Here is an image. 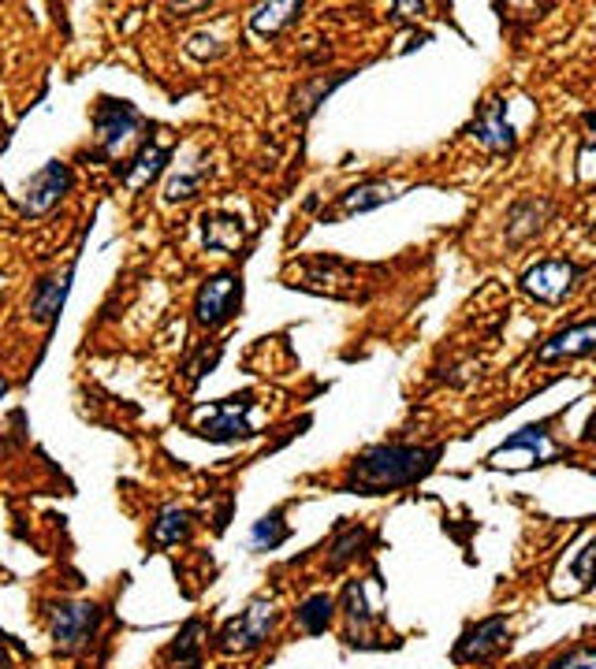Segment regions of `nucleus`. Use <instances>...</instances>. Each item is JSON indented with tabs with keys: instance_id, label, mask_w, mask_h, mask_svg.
<instances>
[{
	"instance_id": "f257e3e1",
	"label": "nucleus",
	"mask_w": 596,
	"mask_h": 669,
	"mask_svg": "<svg viewBox=\"0 0 596 669\" xmlns=\"http://www.w3.org/2000/svg\"><path fill=\"white\" fill-rule=\"evenodd\" d=\"M444 447H403V442H380L369 447L350 461L344 491L355 495H388V491H403L418 480H425L436 469Z\"/></svg>"
},
{
	"instance_id": "f03ea898",
	"label": "nucleus",
	"mask_w": 596,
	"mask_h": 669,
	"mask_svg": "<svg viewBox=\"0 0 596 669\" xmlns=\"http://www.w3.org/2000/svg\"><path fill=\"white\" fill-rule=\"evenodd\" d=\"M277 625H280L277 599L258 595L247 610H242L239 617H231V622L220 628L217 651L220 655H250V651H258V647L272 636V628H277Z\"/></svg>"
},
{
	"instance_id": "7ed1b4c3",
	"label": "nucleus",
	"mask_w": 596,
	"mask_h": 669,
	"mask_svg": "<svg viewBox=\"0 0 596 669\" xmlns=\"http://www.w3.org/2000/svg\"><path fill=\"white\" fill-rule=\"evenodd\" d=\"M563 454H566V450L552 439L549 425H525V428H518L511 439H503L492 454H488V469L549 465V461H560Z\"/></svg>"
},
{
	"instance_id": "20e7f679",
	"label": "nucleus",
	"mask_w": 596,
	"mask_h": 669,
	"mask_svg": "<svg viewBox=\"0 0 596 669\" xmlns=\"http://www.w3.org/2000/svg\"><path fill=\"white\" fill-rule=\"evenodd\" d=\"M105 610L97 603H53L48 606V639L56 651H83L97 639Z\"/></svg>"
},
{
	"instance_id": "39448f33",
	"label": "nucleus",
	"mask_w": 596,
	"mask_h": 669,
	"mask_svg": "<svg viewBox=\"0 0 596 669\" xmlns=\"http://www.w3.org/2000/svg\"><path fill=\"white\" fill-rule=\"evenodd\" d=\"M242 309V275L239 272H217L198 287V298H194V320L202 328H224L228 320H236V312Z\"/></svg>"
},
{
	"instance_id": "423d86ee",
	"label": "nucleus",
	"mask_w": 596,
	"mask_h": 669,
	"mask_svg": "<svg viewBox=\"0 0 596 669\" xmlns=\"http://www.w3.org/2000/svg\"><path fill=\"white\" fill-rule=\"evenodd\" d=\"M578 279H582V268L574 261L549 257V261H537L533 268L522 272V290L544 305H560V301L571 298V290L578 287Z\"/></svg>"
},
{
	"instance_id": "0eeeda50",
	"label": "nucleus",
	"mask_w": 596,
	"mask_h": 669,
	"mask_svg": "<svg viewBox=\"0 0 596 669\" xmlns=\"http://www.w3.org/2000/svg\"><path fill=\"white\" fill-rule=\"evenodd\" d=\"M75 186V172L72 164L64 161H48L45 167H37V172L26 179L23 186V212L26 216H45L53 212L56 205H61L67 194H72Z\"/></svg>"
},
{
	"instance_id": "6e6552de",
	"label": "nucleus",
	"mask_w": 596,
	"mask_h": 669,
	"mask_svg": "<svg viewBox=\"0 0 596 669\" xmlns=\"http://www.w3.org/2000/svg\"><path fill=\"white\" fill-rule=\"evenodd\" d=\"M250 413H253V395L242 391V395H231L217 402L209 409V417L198 425V436L209 442H236V439H250L253 425H250Z\"/></svg>"
},
{
	"instance_id": "1a4fd4ad",
	"label": "nucleus",
	"mask_w": 596,
	"mask_h": 669,
	"mask_svg": "<svg viewBox=\"0 0 596 669\" xmlns=\"http://www.w3.org/2000/svg\"><path fill=\"white\" fill-rule=\"evenodd\" d=\"M291 287L332 294V298H358V272L336 257H310L302 261L299 283H291Z\"/></svg>"
},
{
	"instance_id": "9d476101",
	"label": "nucleus",
	"mask_w": 596,
	"mask_h": 669,
	"mask_svg": "<svg viewBox=\"0 0 596 669\" xmlns=\"http://www.w3.org/2000/svg\"><path fill=\"white\" fill-rule=\"evenodd\" d=\"M142 127L139 108L131 101H112V97H101L94 108V138L105 153H116L120 145Z\"/></svg>"
},
{
	"instance_id": "9b49d317",
	"label": "nucleus",
	"mask_w": 596,
	"mask_h": 669,
	"mask_svg": "<svg viewBox=\"0 0 596 669\" xmlns=\"http://www.w3.org/2000/svg\"><path fill=\"white\" fill-rule=\"evenodd\" d=\"M466 134L474 138L481 150L488 153H511L514 150V127L507 123V105L500 101V97H488V101L477 108L474 123L466 127Z\"/></svg>"
},
{
	"instance_id": "f8f14e48",
	"label": "nucleus",
	"mask_w": 596,
	"mask_h": 669,
	"mask_svg": "<svg viewBox=\"0 0 596 669\" xmlns=\"http://www.w3.org/2000/svg\"><path fill=\"white\" fill-rule=\"evenodd\" d=\"M507 639H511V622L503 614L485 617V622H477L470 633L458 639L455 662H488L496 651H503Z\"/></svg>"
},
{
	"instance_id": "ddd939ff",
	"label": "nucleus",
	"mask_w": 596,
	"mask_h": 669,
	"mask_svg": "<svg viewBox=\"0 0 596 669\" xmlns=\"http://www.w3.org/2000/svg\"><path fill=\"white\" fill-rule=\"evenodd\" d=\"M585 353H596V320H582L574 328L555 331L541 350H537V361L541 365H552V361H571L585 358Z\"/></svg>"
},
{
	"instance_id": "4468645a",
	"label": "nucleus",
	"mask_w": 596,
	"mask_h": 669,
	"mask_svg": "<svg viewBox=\"0 0 596 669\" xmlns=\"http://www.w3.org/2000/svg\"><path fill=\"white\" fill-rule=\"evenodd\" d=\"M72 279H75V264H67L64 272H53L45 279L34 283L31 290V317L37 323H48L53 328L56 317H61L64 301H67V290H72Z\"/></svg>"
},
{
	"instance_id": "2eb2a0df",
	"label": "nucleus",
	"mask_w": 596,
	"mask_h": 669,
	"mask_svg": "<svg viewBox=\"0 0 596 669\" xmlns=\"http://www.w3.org/2000/svg\"><path fill=\"white\" fill-rule=\"evenodd\" d=\"M247 242V220L239 212H205L202 216V245L209 253H236Z\"/></svg>"
},
{
	"instance_id": "dca6fc26",
	"label": "nucleus",
	"mask_w": 596,
	"mask_h": 669,
	"mask_svg": "<svg viewBox=\"0 0 596 669\" xmlns=\"http://www.w3.org/2000/svg\"><path fill=\"white\" fill-rule=\"evenodd\" d=\"M552 216V201L549 198H522L511 205V212H507V245H522L525 239H533L537 231L549 223Z\"/></svg>"
},
{
	"instance_id": "f3484780",
	"label": "nucleus",
	"mask_w": 596,
	"mask_h": 669,
	"mask_svg": "<svg viewBox=\"0 0 596 669\" xmlns=\"http://www.w3.org/2000/svg\"><path fill=\"white\" fill-rule=\"evenodd\" d=\"M399 198V186L395 183H384V179H369V183H358L350 190L339 194V216H358V212H373L380 205L395 201Z\"/></svg>"
},
{
	"instance_id": "a211bd4d",
	"label": "nucleus",
	"mask_w": 596,
	"mask_h": 669,
	"mask_svg": "<svg viewBox=\"0 0 596 669\" xmlns=\"http://www.w3.org/2000/svg\"><path fill=\"white\" fill-rule=\"evenodd\" d=\"M169 161H172L169 145H161V142H145V145H142V153L123 167L120 179H123L127 186H131V190H142L145 183L158 179V175L164 172V164H169Z\"/></svg>"
},
{
	"instance_id": "6ab92c4d",
	"label": "nucleus",
	"mask_w": 596,
	"mask_h": 669,
	"mask_svg": "<svg viewBox=\"0 0 596 669\" xmlns=\"http://www.w3.org/2000/svg\"><path fill=\"white\" fill-rule=\"evenodd\" d=\"M205 636V625L202 622H187L183 633L172 639L169 651H164L161 666L164 669H198L202 666V639Z\"/></svg>"
},
{
	"instance_id": "aec40b11",
	"label": "nucleus",
	"mask_w": 596,
	"mask_h": 669,
	"mask_svg": "<svg viewBox=\"0 0 596 669\" xmlns=\"http://www.w3.org/2000/svg\"><path fill=\"white\" fill-rule=\"evenodd\" d=\"M191 528H194V517H191V509H183V506H164L158 520H153V528H150V539L158 547H180V544H187L191 539Z\"/></svg>"
},
{
	"instance_id": "412c9836",
	"label": "nucleus",
	"mask_w": 596,
	"mask_h": 669,
	"mask_svg": "<svg viewBox=\"0 0 596 669\" xmlns=\"http://www.w3.org/2000/svg\"><path fill=\"white\" fill-rule=\"evenodd\" d=\"M332 617H336V599H332L328 592H317L310 599H302L299 610H295V622L306 636H321L328 633Z\"/></svg>"
},
{
	"instance_id": "4be33fe9",
	"label": "nucleus",
	"mask_w": 596,
	"mask_h": 669,
	"mask_svg": "<svg viewBox=\"0 0 596 669\" xmlns=\"http://www.w3.org/2000/svg\"><path fill=\"white\" fill-rule=\"evenodd\" d=\"M299 15H302V4H295V0H283V4H258L250 15V26H253V34L272 37V34H280L283 26L295 23Z\"/></svg>"
},
{
	"instance_id": "5701e85b",
	"label": "nucleus",
	"mask_w": 596,
	"mask_h": 669,
	"mask_svg": "<svg viewBox=\"0 0 596 669\" xmlns=\"http://www.w3.org/2000/svg\"><path fill=\"white\" fill-rule=\"evenodd\" d=\"M369 528H361V525H350L339 533V539L332 544V555H328V573H344V569L355 562V558L366 555V547H369Z\"/></svg>"
},
{
	"instance_id": "b1692460",
	"label": "nucleus",
	"mask_w": 596,
	"mask_h": 669,
	"mask_svg": "<svg viewBox=\"0 0 596 669\" xmlns=\"http://www.w3.org/2000/svg\"><path fill=\"white\" fill-rule=\"evenodd\" d=\"M350 75H355V72H336L332 78H317V83L299 86L295 101H302V108H299V116H302V120H306V116H314V112H317V105L325 101V97H328L332 90H336V86H344Z\"/></svg>"
},
{
	"instance_id": "393cba45",
	"label": "nucleus",
	"mask_w": 596,
	"mask_h": 669,
	"mask_svg": "<svg viewBox=\"0 0 596 669\" xmlns=\"http://www.w3.org/2000/svg\"><path fill=\"white\" fill-rule=\"evenodd\" d=\"M344 614H347L350 633H355V628H369L377 622V614L366 606V588H361V580H350V584L344 588Z\"/></svg>"
},
{
	"instance_id": "a878e982",
	"label": "nucleus",
	"mask_w": 596,
	"mask_h": 669,
	"mask_svg": "<svg viewBox=\"0 0 596 669\" xmlns=\"http://www.w3.org/2000/svg\"><path fill=\"white\" fill-rule=\"evenodd\" d=\"M288 536H291V528L283 525V509H272L269 517H261L258 525H253L250 544L258 547V550H277Z\"/></svg>"
},
{
	"instance_id": "bb28decb",
	"label": "nucleus",
	"mask_w": 596,
	"mask_h": 669,
	"mask_svg": "<svg viewBox=\"0 0 596 669\" xmlns=\"http://www.w3.org/2000/svg\"><path fill=\"white\" fill-rule=\"evenodd\" d=\"M571 569H574V580H578V592H589L593 580H596V536L589 539V544H585L582 555L574 558Z\"/></svg>"
},
{
	"instance_id": "cd10ccee",
	"label": "nucleus",
	"mask_w": 596,
	"mask_h": 669,
	"mask_svg": "<svg viewBox=\"0 0 596 669\" xmlns=\"http://www.w3.org/2000/svg\"><path fill=\"white\" fill-rule=\"evenodd\" d=\"M202 175L205 172H194V175H172L169 186H164V198L169 201H191L202 186Z\"/></svg>"
},
{
	"instance_id": "c85d7f7f",
	"label": "nucleus",
	"mask_w": 596,
	"mask_h": 669,
	"mask_svg": "<svg viewBox=\"0 0 596 669\" xmlns=\"http://www.w3.org/2000/svg\"><path fill=\"white\" fill-rule=\"evenodd\" d=\"M549 669H596V647H574L555 658Z\"/></svg>"
},
{
	"instance_id": "c756f323",
	"label": "nucleus",
	"mask_w": 596,
	"mask_h": 669,
	"mask_svg": "<svg viewBox=\"0 0 596 669\" xmlns=\"http://www.w3.org/2000/svg\"><path fill=\"white\" fill-rule=\"evenodd\" d=\"M582 439H585V442H596V413H593V417H589V425H585Z\"/></svg>"
},
{
	"instance_id": "7c9ffc66",
	"label": "nucleus",
	"mask_w": 596,
	"mask_h": 669,
	"mask_svg": "<svg viewBox=\"0 0 596 669\" xmlns=\"http://www.w3.org/2000/svg\"><path fill=\"white\" fill-rule=\"evenodd\" d=\"M0 669H12V658H8L4 647H0Z\"/></svg>"
},
{
	"instance_id": "2f4dec72",
	"label": "nucleus",
	"mask_w": 596,
	"mask_h": 669,
	"mask_svg": "<svg viewBox=\"0 0 596 669\" xmlns=\"http://www.w3.org/2000/svg\"><path fill=\"white\" fill-rule=\"evenodd\" d=\"M585 123H589V127H593V131H596V116H585Z\"/></svg>"
},
{
	"instance_id": "473e14b6",
	"label": "nucleus",
	"mask_w": 596,
	"mask_h": 669,
	"mask_svg": "<svg viewBox=\"0 0 596 669\" xmlns=\"http://www.w3.org/2000/svg\"><path fill=\"white\" fill-rule=\"evenodd\" d=\"M593 472H596V461H593Z\"/></svg>"
}]
</instances>
